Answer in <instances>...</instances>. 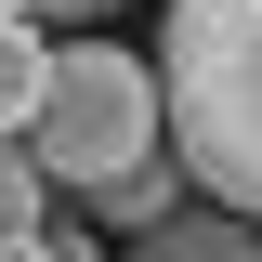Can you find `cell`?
I'll list each match as a JSON object with an SVG mask.
<instances>
[{
    "label": "cell",
    "mask_w": 262,
    "mask_h": 262,
    "mask_svg": "<svg viewBox=\"0 0 262 262\" xmlns=\"http://www.w3.org/2000/svg\"><path fill=\"white\" fill-rule=\"evenodd\" d=\"M0 13H39V27H53V13H105V0H0Z\"/></svg>",
    "instance_id": "52a82bcc"
},
{
    "label": "cell",
    "mask_w": 262,
    "mask_h": 262,
    "mask_svg": "<svg viewBox=\"0 0 262 262\" xmlns=\"http://www.w3.org/2000/svg\"><path fill=\"white\" fill-rule=\"evenodd\" d=\"M118 262H262V223H249V210H223V196H184V210L144 223Z\"/></svg>",
    "instance_id": "3957f363"
},
{
    "label": "cell",
    "mask_w": 262,
    "mask_h": 262,
    "mask_svg": "<svg viewBox=\"0 0 262 262\" xmlns=\"http://www.w3.org/2000/svg\"><path fill=\"white\" fill-rule=\"evenodd\" d=\"M0 262H13V249H0Z\"/></svg>",
    "instance_id": "ba28073f"
},
{
    "label": "cell",
    "mask_w": 262,
    "mask_h": 262,
    "mask_svg": "<svg viewBox=\"0 0 262 262\" xmlns=\"http://www.w3.org/2000/svg\"><path fill=\"white\" fill-rule=\"evenodd\" d=\"M27 144H39V170L66 196H92L105 170H131V158L170 144V79L144 53H118V39H53V92H39Z\"/></svg>",
    "instance_id": "7a4b0ae2"
},
{
    "label": "cell",
    "mask_w": 262,
    "mask_h": 262,
    "mask_svg": "<svg viewBox=\"0 0 262 262\" xmlns=\"http://www.w3.org/2000/svg\"><path fill=\"white\" fill-rule=\"evenodd\" d=\"M39 223H53V170H39L27 131H0V249H27Z\"/></svg>",
    "instance_id": "8992f818"
},
{
    "label": "cell",
    "mask_w": 262,
    "mask_h": 262,
    "mask_svg": "<svg viewBox=\"0 0 262 262\" xmlns=\"http://www.w3.org/2000/svg\"><path fill=\"white\" fill-rule=\"evenodd\" d=\"M158 79H170V144L196 196L262 223V0H170Z\"/></svg>",
    "instance_id": "6da1fadb"
},
{
    "label": "cell",
    "mask_w": 262,
    "mask_h": 262,
    "mask_svg": "<svg viewBox=\"0 0 262 262\" xmlns=\"http://www.w3.org/2000/svg\"><path fill=\"white\" fill-rule=\"evenodd\" d=\"M184 196H196L184 144H158V158H131V170H105V184H92V223H105V236H144V223H170Z\"/></svg>",
    "instance_id": "277c9868"
},
{
    "label": "cell",
    "mask_w": 262,
    "mask_h": 262,
    "mask_svg": "<svg viewBox=\"0 0 262 262\" xmlns=\"http://www.w3.org/2000/svg\"><path fill=\"white\" fill-rule=\"evenodd\" d=\"M39 92H53V39H39V13H0V131H27Z\"/></svg>",
    "instance_id": "5b68a950"
}]
</instances>
